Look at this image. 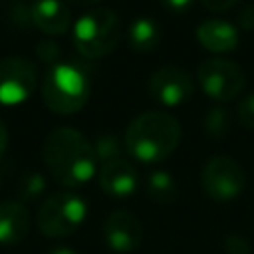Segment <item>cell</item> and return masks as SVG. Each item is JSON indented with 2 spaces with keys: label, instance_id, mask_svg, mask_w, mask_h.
<instances>
[{
  "label": "cell",
  "instance_id": "6",
  "mask_svg": "<svg viewBox=\"0 0 254 254\" xmlns=\"http://www.w3.org/2000/svg\"><path fill=\"white\" fill-rule=\"evenodd\" d=\"M196 81L200 89L214 101H232L246 83L242 67L224 58H208L196 69Z\"/></svg>",
  "mask_w": 254,
  "mask_h": 254
},
{
  "label": "cell",
  "instance_id": "26",
  "mask_svg": "<svg viewBox=\"0 0 254 254\" xmlns=\"http://www.w3.org/2000/svg\"><path fill=\"white\" fill-rule=\"evenodd\" d=\"M6 147H8V129L0 119V155L6 151Z\"/></svg>",
  "mask_w": 254,
  "mask_h": 254
},
{
  "label": "cell",
  "instance_id": "27",
  "mask_svg": "<svg viewBox=\"0 0 254 254\" xmlns=\"http://www.w3.org/2000/svg\"><path fill=\"white\" fill-rule=\"evenodd\" d=\"M46 254H75V252L71 248H67V246H56V248L48 250Z\"/></svg>",
  "mask_w": 254,
  "mask_h": 254
},
{
  "label": "cell",
  "instance_id": "4",
  "mask_svg": "<svg viewBox=\"0 0 254 254\" xmlns=\"http://www.w3.org/2000/svg\"><path fill=\"white\" fill-rule=\"evenodd\" d=\"M73 44L83 58H105L121 38L119 16L109 8H91L73 24Z\"/></svg>",
  "mask_w": 254,
  "mask_h": 254
},
{
  "label": "cell",
  "instance_id": "21",
  "mask_svg": "<svg viewBox=\"0 0 254 254\" xmlns=\"http://www.w3.org/2000/svg\"><path fill=\"white\" fill-rule=\"evenodd\" d=\"M224 250H226V254H250L248 242H246L242 236H238V234L226 236V240H224Z\"/></svg>",
  "mask_w": 254,
  "mask_h": 254
},
{
  "label": "cell",
  "instance_id": "24",
  "mask_svg": "<svg viewBox=\"0 0 254 254\" xmlns=\"http://www.w3.org/2000/svg\"><path fill=\"white\" fill-rule=\"evenodd\" d=\"M210 12H222V10H228L232 8L234 4H238L240 0H200Z\"/></svg>",
  "mask_w": 254,
  "mask_h": 254
},
{
  "label": "cell",
  "instance_id": "16",
  "mask_svg": "<svg viewBox=\"0 0 254 254\" xmlns=\"http://www.w3.org/2000/svg\"><path fill=\"white\" fill-rule=\"evenodd\" d=\"M145 190L159 204H171L179 196V187H177L175 179L167 171H161V169H155L147 175Z\"/></svg>",
  "mask_w": 254,
  "mask_h": 254
},
{
  "label": "cell",
  "instance_id": "23",
  "mask_svg": "<svg viewBox=\"0 0 254 254\" xmlns=\"http://www.w3.org/2000/svg\"><path fill=\"white\" fill-rule=\"evenodd\" d=\"M238 24H240V28H244V30L254 28V6H252V4L240 10V14H238Z\"/></svg>",
  "mask_w": 254,
  "mask_h": 254
},
{
  "label": "cell",
  "instance_id": "15",
  "mask_svg": "<svg viewBox=\"0 0 254 254\" xmlns=\"http://www.w3.org/2000/svg\"><path fill=\"white\" fill-rule=\"evenodd\" d=\"M127 40L129 46L139 54L153 52L161 42V28L153 18H135L127 28Z\"/></svg>",
  "mask_w": 254,
  "mask_h": 254
},
{
  "label": "cell",
  "instance_id": "3",
  "mask_svg": "<svg viewBox=\"0 0 254 254\" xmlns=\"http://www.w3.org/2000/svg\"><path fill=\"white\" fill-rule=\"evenodd\" d=\"M91 93L87 73L69 62H58L50 65L42 79V99L48 109L60 115H71L79 111Z\"/></svg>",
  "mask_w": 254,
  "mask_h": 254
},
{
  "label": "cell",
  "instance_id": "20",
  "mask_svg": "<svg viewBox=\"0 0 254 254\" xmlns=\"http://www.w3.org/2000/svg\"><path fill=\"white\" fill-rule=\"evenodd\" d=\"M238 121L248 127L254 129V93L246 95L240 103H238Z\"/></svg>",
  "mask_w": 254,
  "mask_h": 254
},
{
  "label": "cell",
  "instance_id": "18",
  "mask_svg": "<svg viewBox=\"0 0 254 254\" xmlns=\"http://www.w3.org/2000/svg\"><path fill=\"white\" fill-rule=\"evenodd\" d=\"M204 129L212 135V137H224L230 129V117L226 113V109L222 107H212L206 115H204Z\"/></svg>",
  "mask_w": 254,
  "mask_h": 254
},
{
  "label": "cell",
  "instance_id": "14",
  "mask_svg": "<svg viewBox=\"0 0 254 254\" xmlns=\"http://www.w3.org/2000/svg\"><path fill=\"white\" fill-rule=\"evenodd\" d=\"M30 230L28 208L20 200L0 202V246H14L26 238Z\"/></svg>",
  "mask_w": 254,
  "mask_h": 254
},
{
  "label": "cell",
  "instance_id": "10",
  "mask_svg": "<svg viewBox=\"0 0 254 254\" xmlns=\"http://www.w3.org/2000/svg\"><path fill=\"white\" fill-rule=\"evenodd\" d=\"M103 238L115 252H133L143 242V224L129 210H115L103 224Z\"/></svg>",
  "mask_w": 254,
  "mask_h": 254
},
{
  "label": "cell",
  "instance_id": "12",
  "mask_svg": "<svg viewBox=\"0 0 254 254\" xmlns=\"http://www.w3.org/2000/svg\"><path fill=\"white\" fill-rule=\"evenodd\" d=\"M32 24L48 36H60L67 32L71 24V12L62 0H38L30 10Z\"/></svg>",
  "mask_w": 254,
  "mask_h": 254
},
{
  "label": "cell",
  "instance_id": "19",
  "mask_svg": "<svg viewBox=\"0 0 254 254\" xmlns=\"http://www.w3.org/2000/svg\"><path fill=\"white\" fill-rule=\"evenodd\" d=\"M44 187H46L44 177L38 175V173H30V175L22 181V185H20V192H22V196H26V198H36L38 194L44 192Z\"/></svg>",
  "mask_w": 254,
  "mask_h": 254
},
{
  "label": "cell",
  "instance_id": "17",
  "mask_svg": "<svg viewBox=\"0 0 254 254\" xmlns=\"http://www.w3.org/2000/svg\"><path fill=\"white\" fill-rule=\"evenodd\" d=\"M93 149H95L97 161H101V163L119 159V155H121L119 139H117L113 133H103V135H99V137L95 139V143H93Z\"/></svg>",
  "mask_w": 254,
  "mask_h": 254
},
{
  "label": "cell",
  "instance_id": "13",
  "mask_svg": "<svg viewBox=\"0 0 254 254\" xmlns=\"http://www.w3.org/2000/svg\"><path fill=\"white\" fill-rule=\"evenodd\" d=\"M196 40L212 54H228L238 46V28L226 20H204L196 28Z\"/></svg>",
  "mask_w": 254,
  "mask_h": 254
},
{
  "label": "cell",
  "instance_id": "11",
  "mask_svg": "<svg viewBox=\"0 0 254 254\" xmlns=\"http://www.w3.org/2000/svg\"><path fill=\"white\" fill-rule=\"evenodd\" d=\"M137 185H139V173L135 165L121 157L103 163L99 169V187L111 198L123 200L131 196Z\"/></svg>",
  "mask_w": 254,
  "mask_h": 254
},
{
  "label": "cell",
  "instance_id": "5",
  "mask_svg": "<svg viewBox=\"0 0 254 254\" xmlns=\"http://www.w3.org/2000/svg\"><path fill=\"white\" fill-rule=\"evenodd\" d=\"M87 216V204L71 192H56L44 198L38 208V228L48 238H65L73 234Z\"/></svg>",
  "mask_w": 254,
  "mask_h": 254
},
{
  "label": "cell",
  "instance_id": "28",
  "mask_svg": "<svg viewBox=\"0 0 254 254\" xmlns=\"http://www.w3.org/2000/svg\"><path fill=\"white\" fill-rule=\"evenodd\" d=\"M67 2H71V4H75V6H83V8H89V6H95V4H99L101 0H67Z\"/></svg>",
  "mask_w": 254,
  "mask_h": 254
},
{
  "label": "cell",
  "instance_id": "7",
  "mask_svg": "<svg viewBox=\"0 0 254 254\" xmlns=\"http://www.w3.org/2000/svg\"><path fill=\"white\" fill-rule=\"evenodd\" d=\"M200 183L208 198L216 202H228L242 192L246 175L242 165L232 157L214 155L204 163L200 173Z\"/></svg>",
  "mask_w": 254,
  "mask_h": 254
},
{
  "label": "cell",
  "instance_id": "8",
  "mask_svg": "<svg viewBox=\"0 0 254 254\" xmlns=\"http://www.w3.org/2000/svg\"><path fill=\"white\" fill-rule=\"evenodd\" d=\"M38 85L36 64L22 56L0 60V105L14 107L30 99Z\"/></svg>",
  "mask_w": 254,
  "mask_h": 254
},
{
  "label": "cell",
  "instance_id": "25",
  "mask_svg": "<svg viewBox=\"0 0 254 254\" xmlns=\"http://www.w3.org/2000/svg\"><path fill=\"white\" fill-rule=\"evenodd\" d=\"M169 12H187L192 6V0H159Z\"/></svg>",
  "mask_w": 254,
  "mask_h": 254
},
{
  "label": "cell",
  "instance_id": "22",
  "mask_svg": "<svg viewBox=\"0 0 254 254\" xmlns=\"http://www.w3.org/2000/svg\"><path fill=\"white\" fill-rule=\"evenodd\" d=\"M38 56L44 60V62H50L52 65L54 64H58V54H60V48L52 42V40H44V42H40L38 44Z\"/></svg>",
  "mask_w": 254,
  "mask_h": 254
},
{
  "label": "cell",
  "instance_id": "1",
  "mask_svg": "<svg viewBox=\"0 0 254 254\" xmlns=\"http://www.w3.org/2000/svg\"><path fill=\"white\" fill-rule=\"evenodd\" d=\"M42 157L50 175L64 187L89 183L97 169L93 143L71 127L54 129L44 141Z\"/></svg>",
  "mask_w": 254,
  "mask_h": 254
},
{
  "label": "cell",
  "instance_id": "2",
  "mask_svg": "<svg viewBox=\"0 0 254 254\" xmlns=\"http://www.w3.org/2000/svg\"><path fill=\"white\" fill-rule=\"evenodd\" d=\"M125 147L141 163L165 161L181 141L179 121L165 111H145L125 129Z\"/></svg>",
  "mask_w": 254,
  "mask_h": 254
},
{
  "label": "cell",
  "instance_id": "9",
  "mask_svg": "<svg viewBox=\"0 0 254 254\" xmlns=\"http://www.w3.org/2000/svg\"><path fill=\"white\" fill-rule=\"evenodd\" d=\"M149 93L157 103L165 107H177L192 97L194 81L185 69L167 65L149 77Z\"/></svg>",
  "mask_w": 254,
  "mask_h": 254
}]
</instances>
